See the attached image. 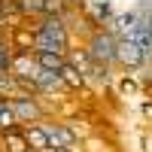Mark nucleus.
Masks as SVG:
<instances>
[{
    "mask_svg": "<svg viewBox=\"0 0 152 152\" xmlns=\"http://www.w3.org/2000/svg\"><path fill=\"white\" fill-rule=\"evenodd\" d=\"M34 52H70V28L58 15H40L34 21Z\"/></svg>",
    "mask_w": 152,
    "mask_h": 152,
    "instance_id": "nucleus-1",
    "label": "nucleus"
},
{
    "mask_svg": "<svg viewBox=\"0 0 152 152\" xmlns=\"http://www.w3.org/2000/svg\"><path fill=\"white\" fill-rule=\"evenodd\" d=\"M85 52L91 55L94 64L110 70L113 64H119V37L113 31H107V28H94L88 43H85Z\"/></svg>",
    "mask_w": 152,
    "mask_h": 152,
    "instance_id": "nucleus-2",
    "label": "nucleus"
},
{
    "mask_svg": "<svg viewBox=\"0 0 152 152\" xmlns=\"http://www.w3.org/2000/svg\"><path fill=\"white\" fill-rule=\"evenodd\" d=\"M9 104H12V113H15L18 125H34V122H43L46 119V110L40 104V97L31 94V91H21L15 97H9Z\"/></svg>",
    "mask_w": 152,
    "mask_h": 152,
    "instance_id": "nucleus-3",
    "label": "nucleus"
},
{
    "mask_svg": "<svg viewBox=\"0 0 152 152\" xmlns=\"http://www.w3.org/2000/svg\"><path fill=\"white\" fill-rule=\"evenodd\" d=\"M43 128H46L49 143H52V146H67V149H73L76 143H79V131H76L70 122H43Z\"/></svg>",
    "mask_w": 152,
    "mask_h": 152,
    "instance_id": "nucleus-4",
    "label": "nucleus"
},
{
    "mask_svg": "<svg viewBox=\"0 0 152 152\" xmlns=\"http://www.w3.org/2000/svg\"><path fill=\"white\" fill-rule=\"evenodd\" d=\"M119 64L128 67V70L143 67V64H146V52H143V46L134 43V40H125V37H119Z\"/></svg>",
    "mask_w": 152,
    "mask_h": 152,
    "instance_id": "nucleus-5",
    "label": "nucleus"
},
{
    "mask_svg": "<svg viewBox=\"0 0 152 152\" xmlns=\"http://www.w3.org/2000/svg\"><path fill=\"white\" fill-rule=\"evenodd\" d=\"M9 46L12 52H34V24H12L9 28Z\"/></svg>",
    "mask_w": 152,
    "mask_h": 152,
    "instance_id": "nucleus-6",
    "label": "nucleus"
},
{
    "mask_svg": "<svg viewBox=\"0 0 152 152\" xmlns=\"http://www.w3.org/2000/svg\"><path fill=\"white\" fill-rule=\"evenodd\" d=\"M21 131L24 137H28V146L34 152H46V149H52V143H49V134L43 128V122H34V125H21Z\"/></svg>",
    "mask_w": 152,
    "mask_h": 152,
    "instance_id": "nucleus-7",
    "label": "nucleus"
},
{
    "mask_svg": "<svg viewBox=\"0 0 152 152\" xmlns=\"http://www.w3.org/2000/svg\"><path fill=\"white\" fill-rule=\"evenodd\" d=\"M0 149L3 152H24V149H31L21 125L18 128H9V131H0Z\"/></svg>",
    "mask_w": 152,
    "mask_h": 152,
    "instance_id": "nucleus-8",
    "label": "nucleus"
},
{
    "mask_svg": "<svg viewBox=\"0 0 152 152\" xmlns=\"http://www.w3.org/2000/svg\"><path fill=\"white\" fill-rule=\"evenodd\" d=\"M34 55H37V64L40 67L55 70V73H61V67L67 64V55H58V52H34Z\"/></svg>",
    "mask_w": 152,
    "mask_h": 152,
    "instance_id": "nucleus-9",
    "label": "nucleus"
},
{
    "mask_svg": "<svg viewBox=\"0 0 152 152\" xmlns=\"http://www.w3.org/2000/svg\"><path fill=\"white\" fill-rule=\"evenodd\" d=\"M9 128H18V119L12 113L9 97H0V131H9Z\"/></svg>",
    "mask_w": 152,
    "mask_h": 152,
    "instance_id": "nucleus-10",
    "label": "nucleus"
},
{
    "mask_svg": "<svg viewBox=\"0 0 152 152\" xmlns=\"http://www.w3.org/2000/svg\"><path fill=\"white\" fill-rule=\"evenodd\" d=\"M61 79H64V85H67V88H82V85H85V76L76 70L70 61H67L64 67H61Z\"/></svg>",
    "mask_w": 152,
    "mask_h": 152,
    "instance_id": "nucleus-11",
    "label": "nucleus"
},
{
    "mask_svg": "<svg viewBox=\"0 0 152 152\" xmlns=\"http://www.w3.org/2000/svg\"><path fill=\"white\" fill-rule=\"evenodd\" d=\"M12 46H9V37H3L0 34V73H9V67H12Z\"/></svg>",
    "mask_w": 152,
    "mask_h": 152,
    "instance_id": "nucleus-12",
    "label": "nucleus"
},
{
    "mask_svg": "<svg viewBox=\"0 0 152 152\" xmlns=\"http://www.w3.org/2000/svg\"><path fill=\"white\" fill-rule=\"evenodd\" d=\"M140 12V18L146 21V28H149V34H152V6H143V9H137Z\"/></svg>",
    "mask_w": 152,
    "mask_h": 152,
    "instance_id": "nucleus-13",
    "label": "nucleus"
},
{
    "mask_svg": "<svg viewBox=\"0 0 152 152\" xmlns=\"http://www.w3.org/2000/svg\"><path fill=\"white\" fill-rule=\"evenodd\" d=\"M3 31H9V18H6V12H3V6H0V34Z\"/></svg>",
    "mask_w": 152,
    "mask_h": 152,
    "instance_id": "nucleus-14",
    "label": "nucleus"
},
{
    "mask_svg": "<svg viewBox=\"0 0 152 152\" xmlns=\"http://www.w3.org/2000/svg\"><path fill=\"white\" fill-rule=\"evenodd\" d=\"M46 152H73V149H67V146H52V149H46Z\"/></svg>",
    "mask_w": 152,
    "mask_h": 152,
    "instance_id": "nucleus-15",
    "label": "nucleus"
},
{
    "mask_svg": "<svg viewBox=\"0 0 152 152\" xmlns=\"http://www.w3.org/2000/svg\"><path fill=\"white\" fill-rule=\"evenodd\" d=\"M146 64H152V43H149V49H146Z\"/></svg>",
    "mask_w": 152,
    "mask_h": 152,
    "instance_id": "nucleus-16",
    "label": "nucleus"
},
{
    "mask_svg": "<svg viewBox=\"0 0 152 152\" xmlns=\"http://www.w3.org/2000/svg\"><path fill=\"white\" fill-rule=\"evenodd\" d=\"M24 152H34V149H24Z\"/></svg>",
    "mask_w": 152,
    "mask_h": 152,
    "instance_id": "nucleus-17",
    "label": "nucleus"
}]
</instances>
